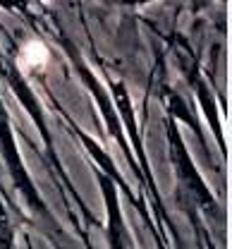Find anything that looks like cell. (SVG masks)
Returning <instances> with one entry per match:
<instances>
[{
	"label": "cell",
	"instance_id": "obj_1",
	"mask_svg": "<svg viewBox=\"0 0 232 249\" xmlns=\"http://www.w3.org/2000/svg\"><path fill=\"white\" fill-rule=\"evenodd\" d=\"M50 60V53H48V48H46V43L43 41H27L24 46H22V51H19V67L24 70V72H29V70H41V67H46Z\"/></svg>",
	"mask_w": 232,
	"mask_h": 249
}]
</instances>
